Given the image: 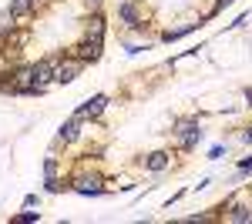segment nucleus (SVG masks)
Masks as SVG:
<instances>
[{
	"mask_svg": "<svg viewBox=\"0 0 252 224\" xmlns=\"http://www.w3.org/2000/svg\"><path fill=\"white\" fill-rule=\"evenodd\" d=\"M84 71V64L81 60H74V57H58V64H54V84H71L74 77Z\"/></svg>",
	"mask_w": 252,
	"mask_h": 224,
	"instance_id": "obj_1",
	"label": "nucleus"
},
{
	"mask_svg": "<svg viewBox=\"0 0 252 224\" xmlns=\"http://www.w3.org/2000/svg\"><path fill=\"white\" fill-rule=\"evenodd\" d=\"M74 191L78 194H84V198H97V194H104V187H101V177H94V174H81V177H74Z\"/></svg>",
	"mask_w": 252,
	"mask_h": 224,
	"instance_id": "obj_2",
	"label": "nucleus"
},
{
	"mask_svg": "<svg viewBox=\"0 0 252 224\" xmlns=\"http://www.w3.org/2000/svg\"><path fill=\"white\" fill-rule=\"evenodd\" d=\"M108 107V94H94V97H88L84 104L78 107V117L81 121H88V117H97V114Z\"/></svg>",
	"mask_w": 252,
	"mask_h": 224,
	"instance_id": "obj_3",
	"label": "nucleus"
},
{
	"mask_svg": "<svg viewBox=\"0 0 252 224\" xmlns=\"http://www.w3.org/2000/svg\"><path fill=\"white\" fill-rule=\"evenodd\" d=\"M178 137H182V148L189 150V148H195L198 141H202V131H198V124L195 121H178Z\"/></svg>",
	"mask_w": 252,
	"mask_h": 224,
	"instance_id": "obj_4",
	"label": "nucleus"
},
{
	"mask_svg": "<svg viewBox=\"0 0 252 224\" xmlns=\"http://www.w3.org/2000/svg\"><path fill=\"white\" fill-rule=\"evenodd\" d=\"M78 137H81V117L74 114L71 121H64V124L58 127V141H61V144H74Z\"/></svg>",
	"mask_w": 252,
	"mask_h": 224,
	"instance_id": "obj_5",
	"label": "nucleus"
},
{
	"mask_svg": "<svg viewBox=\"0 0 252 224\" xmlns=\"http://www.w3.org/2000/svg\"><path fill=\"white\" fill-rule=\"evenodd\" d=\"M118 17L125 20L131 30H138V27H141V10H138L131 0H121V3H118Z\"/></svg>",
	"mask_w": 252,
	"mask_h": 224,
	"instance_id": "obj_6",
	"label": "nucleus"
},
{
	"mask_svg": "<svg viewBox=\"0 0 252 224\" xmlns=\"http://www.w3.org/2000/svg\"><path fill=\"white\" fill-rule=\"evenodd\" d=\"M7 10H10L17 20H31L34 14H37V3H34V0H10Z\"/></svg>",
	"mask_w": 252,
	"mask_h": 224,
	"instance_id": "obj_7",
	"label": "nucleus"
},
{
	"mask_svg": "<svg viewBox=\"0 0 252 224\" xmlns=\"http://www.w3.org/2000/svg\"><path fill=\"white\" fill-rule=\"evenodd\" d=\"M219 211H222V207H219ZM222 214H225V221H232V224H249V221H252V207L229 204L225 211H222Z\"/></svg>",
	"mask_w": 252,
	"mask_h": 224,
	"instance_id": "obj_8",
	"label": "nucleus"
},
{
	"mask_svg": "<svg viewBox=\"0 0 252 224\" xmlns=\"http://www.w3.org/2000/svg\"><path fill=\"white\" fill-rule=\"evenodd\" d=\"M168 161H172V154H168V150H155V154H148L145 168L152 171V174H158V171H165V168H168Z\"/></svg>",
	"mask_w": 252,
	"mask_h": 224,
	"instance_id": "obj_9",
	"label": "nucleus"
},
{
	"mask_svg": "<svg viewBox=\"0 0 252 224\" xmlns=\"http://www.w3.org/2000/svg\"><path fill=\"white\" fill-rule=\"evenodd\" d=\"M88 27H84V37H94V40H104V17L94 14L91 20H84Z\"/></svg>",
	"mask_w": 252,
	"mask_h": 224,
	"instance_id": "obj_10",
	"label": "nucleus"
},
{
	"mask_svg": "<svg viewBox=\"0 0 252 224\" xmlns=\"http://www.w3.org/2000/svg\"><path fill=\"white\" fill-rule=\"evenodd\" d=\"M195 27H202V24H198V20H192V24H182V27H175V30H168V34H165V40H168V44H172V40L185 37V34H192Z\"/></svg>",
	"mask_w": 252,
	"mask_h": 224,
	"instance_id": "obj_11",
	"label": "nucleus"
},
{
	"mask_svg": "<svg viewBox=\"0 0 252 224\" xmlns=\"http://www.w3.org/2000/svg\"><path fill=\"white\" fill-rule=\"evenodd\" d=\"M58 171H61V164H58V157L51 154V157L44 161V174H47V177H58Z\"/></svg>",
	"mask_w": 252,
	"mask_h": 224,
	"instance_id": "obj_12",
	"label": "nucleus"
},
{
	"mask_svg": "<svg viewBox=\"0 0 252 224\" xmlns=\"http://www.w3.org/2000/svg\"><path fill=\"white\" fill-rule=\"evenodd\" d=\"M14 221H17V224H31V221H40V214H37V211H24V214H17Z\"/></svg>",
	"mask_w": 252,
	"mask_h": 224,
	"instance_id": "obj_13",
	"label": "nucleus"
},
{
	"mask_svg": "<svg viewBox=\"0 0 252 224\" xmlns=\"http://www.w3.org/2000/svg\"><path fill=\"white\" fill-rule=\"evenodd\" d=\"M24 207H37V194H27L24 198Z\"/></svg>",
	"mask_w": 252,
	"mask_h": 224,
	"instance_id": "obj_14",
	"label": "nucleus"
},
{
	"mask_svg": "<svg viewBox=\"0 0 252 224\" xmlns=\"http://www.w3.org/2000/svg\"><path fill=\"white\" fill-rule=\"evenodd\" d=\"M239 171H242V174H249V171H252V157H246V161L239 164Z\"/></svg>",
	"mask_w": 252,
	"mask_h": 224,
	"instance_id": "obj_15",
	"label": "nucleus"
},
{
	"mask_svg": "<svg viewBox=\"0 0 252 224\" xmlns=\"http://www.w3.org/2000/svg\"><path fill=\"white\" fill-rule=\"evenodd\" d=\"M242 141H249V144H252V127H249L246 134H242Z\"/></svg>",
	"mask_w": 252,
	"mask_h": 224,
	"instance_id": "obj_16",
	"label": "nucleus"
},
{
	"mask_svg": "<svg viewBox=\"0 0 252 224\" xmlns=\"http://www.w3.org/2000/svg\"><path fill=\"white\" fill-rule=\"evenodd\" d=\"M246 100H249V104H252V87H246Z\"/></svg>",
	"mask_w": 252,
	"mask_h": 224,
	"instance_id": "obj_17",
	"label": "nucleus"
},
{
	"mask_svg": "<svg viewBox=\"0 0 252 224\" xmlns=\"http://www.w3.org/2000/svg\"><path fill=\"white\" fill-rule=\"evenodd\" d=\"M84 3H88V7H94V3H97V0H84Z\"/></svg>",
	"mask_w": 252,
	"mask_h": 224,
	"instance_id": "obj_18",
	"label": "nucleus"
}]
</instances>
